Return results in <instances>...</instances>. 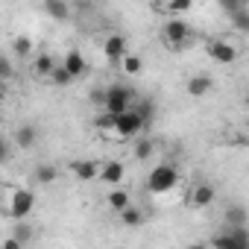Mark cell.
I'll return each instance as SVG.
<instances>
[{
  "instance_id": "obj_1",
  "label": "cell",
  "mask_w": 249,
  "mask_h": 249,
  "mask_svg": "<svg viewBox=\"0 0 249 249\" xmlns=\"http://www.w3.org/2000/svg\"><path fill=\"white\" fill-rule=\"evenodd\" d=\"M176 185H179V167H176V164H170V161L156 164V167L150 170V176H147V191H150V194H156V196L170 194Z\"/></svg>"
},
{
  "instance_id": "obj_2",
  "label": "cell",
  "mask_w": 249,
  "mask_h": 249,
  "mask_svg": "<svg viewBox=\"0 0 249 249\" xmlns=\"http://www.w3.org/2000/svg\"><path fill=\"white\" fill-rule=\"evenodd\" d=\"M144 132V120L132 111V108H126V111H120V114H114V123H111V138H117V141H132L135 135H141Z\"/></svg>"
},
{
  "instance_id": "obj_3",
  "label": "cell",
  "mask_w": 249,
  "mask_h": 249,
  "mask_svg": "<svg viewBox=\"0 0 249 249\" xmlns=\"http://www.w3.org/2000/svg\"><path fill=\"white\" fill-rule=\"evenodd\" d=\"M36 208V194L30 188H12L9 199H6V214L12 220H27Z\"/></svg>"
},
{
  "instance_id": "obj_4",
  "label": "cell",
  "mask_w": 249,
  "mask_h": 249,
  "mask_svg": "<svg viewBox=\"0 0 249 249\" xmlns=\"http://www.w3.org/2000/svg\"><path fill=\"white\" fill-rule=\"evenodd\" d=\"M132 100H135V91L129 85H108L106 97H103V108L111 111V114H120L132 106Z\"/></svg>"
},
{
  "instance_id": "obj_5",
  "label": "cell",
  "mask_w": 249,
  "mask_h": 249,
  "mask_svg": "<svg viewBox=\"0 0 249 249\" xmlns=\"http://www.w3.org/2000/svg\"><path fill=\"white\" fill-rule=\"evenodd\" d=\"M188 38H191V27H188L182 18H170V21L161 27V41H164V47H170V50H179Z\"/></svg>"
},
{
  "instance_id": "obj_6",
  "label": "cell",
  "mask_w": 249,
  "mask_h": 249,
  "mask_svg": "<svg viewBox=\"0 0 249 249\" xmlns=\"http://www.w3.org/2000/svg\"><path fill=\"white\" fill-rule=\"evenodd\" d=\"M205 53H208V59L217 62V65H234V62H237V47L229 44L226 38H211V41L205 44Z\"/></svg>"
},
{
  "instance_id": "obj_7",
  "label": "cell",
  "mask_w": 249,
  "mask_h": 249,
  "mask_svg": "<svg viewBox=\"0 0 249 249\" xmlns=\"http://www.w3.org/2000/svg\"><path fill=\"white\" fill-rule=\"evenodd\" d=\"M214 196H217L214 185H208V182H196V185L191 188V194H188V205H191V208H208V205L214 202Z\"/></svg>"
},
{
  "instance_id": "obj_8",
  "label": "cell",
  "mask_w": 249,
  "mask_h": 249,
  "mask_svg": "<svg viewBox=\"0 0 249 249\" xmlns=\"http://www.w3.org/2000/svg\"><path fill=\"white\" fill-rule=\"evenodd\" d=\"M12 144L18 150H33L38 144V129L33 126V123H21V126L15 129V135H12Z\"/></svg>"
},
{
  "instance_id": "obj_9",
  "label": "cell",
  "mask_w": 249,
  "mask_h": 249,
  "mask_svg": "<svg viewBox=\"0 0 249 249\" xmlns=\"http://www.w3.org/2000/svg\"><path fill=\"white\" fill-rule=\"evenodd\" d=\"M103 53H106L108 62H120L123 56H126V38H123L120 33H111L106 38V44H103Z\"/></svg>"
},
{
  "instance_id": "obj_10",
  "label": "cell",
  "mask_w": 249,
  "mask_h": 249,
  "mask_svg": "<svg viewBox=\"0 0 249 249\" xmlns=\"http://www.w3.org/2000/svg\"><path fill=\"white\" fill-rule=\"evenodd\" d=\"M129 108L144 120V129H150V126H153V120H156V103H153L150 97H135Z\"/></svg>"
},
{
  "instance_id": "obj_11",
  "label": "cell",
  "mask_w": 249,
  "mask_h": 249,
  "mask_svg": "<svg viewBox=\"0 0 249 249\" xmlns=\"http://www.w3.org/2000/svg\"><path fill=\"white\" fill-rule=\"evenodd\" d=\"M123 176H126V167L120 161H106V164H100V173H97V179L106 185H120Z\"/></svg>"
},
{
  "instance_id": "obj_12",
  "label": "cell",
  "mask_w": 249,
  "mask_h": 249,
  "mask_svg": "<svg viewBox=\"0 0 249 249\" xmlns=\"http://www.w3.org/2000/svg\"><path fill=\"white\" fill-rule=\"evenodd\" d=\"M62 65L68 68V73L76 79V76H85V71H88V62H85V56L79 53V50H68V56L62 59Z\"/></svg>"
},
{
  "instance_id": "obj_13",
  "label": "cell",
  "mask_w": 249,
  "mask_h": 249,
  "mask_svg": "<svg viewBox=\"0 0 249 249\" xmlns=\"http://www.w3.org/2000/svg\"><path fill=\"white\" fill-rule=\"evenodd\" d=\"M71 173L79 182H94L97 173H100V164L97 161H71Z\"/></svg>"
},
{
  "instance_id": "obj_14",
  "label": "cell",
  "mask_w": 249,
  "mask_h": 249,
  "mask_svg": "<svg viewBox=\"0 0 249 249\" xmlns=\"http://www.w3.org/2000/svg\"><path fill=\"white\" fill-rule=\"evenodd\" d=\"M117 214H120V223L129 226V229H138V226H144V220H147V214H144L135 202H129L126 208H120Z\"/></svg>"
},
{
  "instance_id": "obj_15",
  "label": "cell",
  "mask_w": 249,
  "mask_h": 249,
  "mask_svg": "<svg viewBox=\"0 0 249 249\" xmlns=\"http://www.w3.org/2000/svg\"><path fill=\"white\" fill-rule=\"evenodd\" d=\"M132 141H135V144H132V156H135V161H147V159L156 153V141H153V138H147L144 132H141V135H135Z\"/></svg>"
},
{
  "instance_id": "obj_16",
  "label": "cell",
  "mask_w": 249,
  "mask_h": 249,
  "mask_svg": "<svg viewBox=\"0 0 249 249\" xmlns=\"http://www.w3.org/2000/svg\"><path fill=\"white\" fill-rule=\"evenodd\" d=\"M56 179H59V167H56V164H38V167L33 170V182L41 185V188L53 185Z\"/></svg>"
},
{
  "instance_id": "obj_17",
  "label": "cell",
  "mask_w": 249,
  "mask_h": 249,
  "mask_svg": "<svg viewBox=\"0 0 249 249\" xmlns=\"http://www.w3.org/2000/svg\"><path fill=\"white\" fill-rule=\"evenodd\" d=\"M44 12L53 21H68L71 18V3L68 0H44Z\"/></svg>"
},
{
  "instance_id": "obj_18",
  "label": "cell",
  "mask_w": 249,
  "mask_h": 249,
  "mask_svg": "<svg viewBox=\"0 0 249 249\" xmlns=\"http://www.w3.org/2000/svg\"><path fill=\"white\" fill-rule=\"evenodd\" d=\"M188 94L191 97H202V94H208L211 91V76H205V73H194L191 79H188Z\"/></svg>"
},
{
  "instance_id": "obj_19",
  "label": "cell",
  "mask_w": 249,
  "mask_h": 249,
  "mask_svg": "<svg viewBox=\"0 0 249 249\" xmlns=\"http://www.w3.org/2000/svg\"><path fill=\"white\" fill-rule=\"evenodd\" d=\"M208 243H211V246H217V249H246V246H243L231 231H229V229H226V231H220V234H214Z\"/></svg>"
},
{
  "instance_id": "obj_20",
  "label": "cell",
  "mask_w": 249,
  "mask_h": 249,
  "mask_svg": "<svg viewBox=\"0 0 249 249\" xmlns=\"http://www.w3.org/2000/svg\"><path fill=\"white\" fill-rule=\"evenodd\" d=\"M246 220H249V214H246L243 205H229L226 214H223V223L226 226H246Z\"/></svg>"
},
{
  "instance_id": "obj_21",
  "label": "cell",
  "mask_w": 249,
  "mask_h": 249,
  "mask_svg": "<svg viewBox=\"0 0 249 249\" xmlns=\"http://www.w3.org/2000/svg\"><path fill=\"white\" fill-rule=\"evenodd\" d=\"M120 68H123V73H126V76H138L144 71V59L135 56V53H126V56L120 59Z\"/></svg>"
},
{
  "instance_id": "obj_22",
  "label": "cell",
  "mask_w": 249,
  "mask_h": 249,
  "mask_svg": "<svg viewBox=\"0 0 249 249\" xmlns=\"http://www.w3.org/2000/svg\"><path fill=\"white\" fill-rule=\"evenodd\" d=\"M106 202H108V208H111V211H120V208H126V205L132 202V196H129V191L117 188V191H108Z\"/></svg>"
},
{
  "instance_id": "obj_23",
  "label": "cell",
  "mask_w": 249,
  "mask_h": 249,
  "mask_svg": "<svg viewBox=\"0 0 249 249\" xmlns=\"http://www.w3.org/2000/svg\"><path fill=\"white\" fill-rule=\"evenodd\" d=\"M53 68H56V59H53L50 53H38L36 62H33V73H36V76H50Z\"/></svg>"
},
{
  "instance_id": "obj_24",
  "label": "cell",
  "mask_w": 249,
  "mask_h": 249,
  "mask_svg": "<svg viewBox=\"0 0 249 249\" xmlns=\"http://www.w3.org/2000/svg\"><path fill=\"white\" fill-rule=\"evenodd\" d=\"M47 79H50L56 88H68V85L73 82V76L68 73V68H65V65H59V62H56V68L50 71V76H47Z\"/></svg>"
},
{
  "instance_id": "obj_25",
  "label": "cell",
  "mask_w": 249,
  "mask_h": 249,
  "mask_svg": "<svg viewBox=\"0 0 249 249\" xmlns=\"http://www.w3.org/2000/svg\"><path fill=\"white\" fill-rule=\"evenodd\" d=\"M111 123H114V114H111V111H106V108H100V111L94 114V129H97V132H103V135H108V132H111Z\"/></svg>"
},
{
  "instance_id": "obj_26",
  "label": "cell",
  "mask_w": 249,
  "mask_h": 249,
  "mask_svg": "<svg viewBox=\"0 0 249 249\" xmlns=\"http://www.w3.org/2000/svg\"><path fill=\"white\" fill-rule=\"evenodd\" d=\"M12 50H15V56H18V59H27V56H33V41H30V36H15V41H12Z\"/></svg>"
},
{
  "instance_id": "obj_27",
  "label": "cell",
  "mask_w": 249,
  "mask_h": 249,
  "mask_svg": "<svg viewBox=\"0 0 249 249\" xmlns=\"http://www.w3.org/2000/svg\"><path fill=\"white\" fill-rule=\"evenodd\" d=\"M15 223H18V226H12V237H18L21 246H27V243L33 240V226L24 223V220H15Z\"/></svg>"
},
{
  "instance_id": "obj_28",
  "label": "cell",
  "mask_w": 249,
  "mask_h": 249,
  "mask_svg": "<svg viewBox=\"0 0 249 249\" xmlns=\"http://www.w3.org/2000/svg\"><path fill=\"white\" fill-rule=\"evenodd\" d=\"M229 18H231V27H234L237 33H243V36L249 33V12H246V6H243V9H237V12H231Z\"/></svg>"
},
{
  "instance_id": "obj_29",
  "label": "cell",
  "mask_w": 249,
  "mask_h": 249,
  "mask_svg": "<svg viewBox=\"0 0 249 249\" xmlns=\"http://www.w3.org/2000/svg\"><path fill=\"white\" fill-rule=\"evenodd\" d=\"M191 6H194V0H170V3H167V12H170V15H185Z\"/></svg>"
},
{
  "instance_id": "obj_30",
  "label": "cell",
  "mask_w": 249,
  "mask_h": 249,
  "mask_svg": "<svg viewBox=\"0 0 249 249\" xmlns=\"http://www.w3.org/2000/svg\"><path fill=\"white\" fill-rule=\"evenodd\" d=\"M12 73H15V68H12L9 56H3V53H0V82H6V79H12Z\"/></svg>"
},
{
  "instance_id": "obj_31",
  "label": "cell",
  "mask_w": 249,
  "mask_h": 249,
  "mask_svg": "<svg viewBox=\"0 0 249 249\" xmlns=\"http://www.w3.org/2000/svg\"><path fill=\"white\" fill-rule=\"evenodd\" d=\"M217 3H220V9H223L226 15H231V12H237V9L246 6V0H217Z\"/></svg>"
},
{
  "instance_id": "obj_32",
  "label": "cell",
  "mask_w": 249,
  "mask_h": 249,
  "mask_svg": "<svg viewBox=\"0 0 249 249\" xmlns=\"http://www.w3.org/2000/svg\"><path fill=\"white\" fill-rule=\"evenodd\" d=\"M9 156H12V141L6 135H0V164H6Z\"/></svg>"
},
{
  "instance_id": "obj_33",
  "label": "cell",
  "mask_w": 249,
  "mask_h": 249,
  "mask_svg": "<svg viewBox=\"0 0 249 249\" xmlns=\"http://www.w3.org/2000/svg\"><path fill=\"white\" fill-rule=\"evenodd\" d=\"M103 97H106V88H94V91H91V103H94L97 108H103Z\"/></svg>"
},
{
  "instance_id": "obj_34",
  "label": "cell",
  "mask_w": 249,
  "mask_h": 249,
  "mask_svg": "<svg viewBox=\"0 0 249 249\" xmlns=\"http://www.w3.org/2000/svg\"><path fill=\"white\" fill-rule=\"evenodd\" d=\"M3 249H21L18 237H6V240H3Z\"/></svg>"
},
{
  "instance_id": "obj_35",
  "label": "cell",
  "mask_w": 249,
  "mask_h": 249,
  "mask_svg": "<svg viewBox=\"0 0 249 249\" xmlns=\"http://www.w3.org/2000/svg\"><path fill=\"white\" fill-rule=\"evenodd\" d=\"M3 103H6V85L0 82V106H3Z\"/></svg>"
}]
</instances>
